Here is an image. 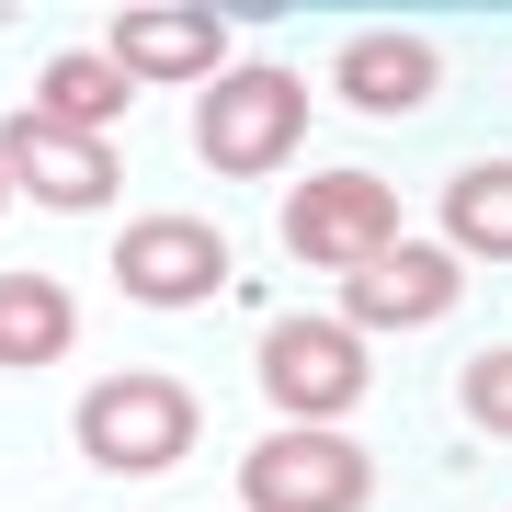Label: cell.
Segmentation results:
<instances>
[{
    "label": "cell",
    "instance_id": "10",
    "mask_svg": "<svg viewBox=\"0 0 512 512\" xmlns=\"http://www.w3.org/2000/svg\"><path fill=\"white\" fill-rule=\"evenodd\" d=\"M433 80H444V57H433V35H410V23H365V35H342V57H330V92L353 114H387V126L433 103Z\"/></svg>",
    "mask_w": 512,
    "mask_h": 512
},
{
    "label": "cell",
    "instance_id": "2",
    "mask_svg": "<svg viewBox=\"0 0 512 512\" xmlns=\"http://www.w3.org/2000/svg\"><path fill=\"white\" fill-rule=\"evenodd\" d=\"M80 456H92L103 478H160V467H183L194 456V433H205V410H194V387L183 376H160V365H126V376H103V387H80Z\"/></svg>",
    "mask_w": 512,
    "mask_h": 512
},
{
    "label": "cell",
    "instance_id": "13",
    "mask_svg": "<svg viewBox=\"0 0 512 512\" xmlns=\"http://www.w3.org/2000/svg\"><path fill=\"white\" fill-rule=\"evenodd\" d=\"M444 251L456 262H512V160H467L444 183Z\"/></svg>",
    "mask_w": 512,
    "mask_h": 512
},
{
    "label": "cell",
    "instance_id": "9",
    "mask_svg": "<svg viewBox=\"0 0 512 512\" xmlns=\"http://www.w3.org/2000/svg\"><path fill=\"white\" fill-rule=\"evenodd\" d=\"M103 57L126 80H217L228 69V12L217 0H126L103 23Z\"/></svg>",
    "mask_w": 512,
    "mask_h": 512
},
{
    "label": "cell",
    "instance_id": "5",
    "mask_svg": "<svg viewBox=\"0 0 512 512\" xmlns=\"http://www.w3.org/2000/svg\"><path fill=\"white\" fill-rule=\"evenodd\" d=\"M285 251L308 274H365L376 251H399V194L376 171H308L285 194Z\"/></svg>",
    "mask_w": 512,
    "mask_h": 512
},
{
    "label": "cell",
    "instance_id": "4",
    "mask_svg": "<svg viewBox=\"0 0 512 512\" xmlns=\"http://www.w3.org/2000/svg\"><path fill=\"white\" fill-rule=\"evenodd\" d=\"M365 501H376V456L353 433L274 421V433L239 456V512H365Z\"/></svg>",
    "mask_w": 512,
    "mask_h": 512
},
{
    "label": "cell",
    "instance_id": "7",
    "mask_svg": "<svg viewBox=\"0 0 512 512\" xmlns=\"http://www.w3.org/2000/svg\"><path fill=\"white\" fill-rule=\"evenodd\" d=\"M114 285L137 296V308H205V296L228 285V228L217 217H126L114 239Z\"/></svg>",
    "mask_w": 512,
    "mask_h": 512
},
{
    "label": "cell",
    "instance_id": "3",
    "mask_svg": "<svg viewBox=\"0 0 512 512\" xmlns=\"http://www.w3.org/2000/svg\"><path fill=\"white\" fill-rule=\"evenodd\" d=\"M251 376L262 399H274V421H308V433H342V410L365 399V342H353L330 308H296L251 342Z\"/></svg>",
    "mask_w": 512,
    "mask_h": 512
},
{
    "label": "cell",
    "instance_id": "6",
    "mask_svg": "<svg viewBox=\"0 0 512 512\" xmlns=\"http://www.w3.org/2000/svg\"><path fill=\"white\" fill-rule=\"evenodd\" d=\"M0 183H12V205L92 217V205L126 194V160H114V137H69V126H46V114H12V126H0Z\"/></svg>",
    "mask_w": 512,
    "mask_h": 512
},
{
    "label": "cell",
    "instance_id": "15",
    "mask_svg": "<svg viewBox=\"0 0 512 512\" xmlns=\"http://www.w3.org/2000/svg\"><path fill=\"white\" fill-rule=\"evenodd\" d=\"M0 217H12V183H0Z\"/></svg>",
    "mask_w": 512,
    "mask_h": 512
},
{
    "label": "cell",
    "instance_id": "14",
    "mask_svg": "<svg viewBox=\"0 0 512 512\" xmlns=\"http://www.w3.org/2000/svg\"><path fill=\"white\" fill-rule=\"evenodd\" d=\"M456 410H467V421H478L490 444H512V342L467 353V376H456Z\"/></svg>",
    "mask_w": 512,
    "mask_h": 512
},
{
    "label": "cell",
    "instance_id": "12",
    "mask_svg": "<svg viewBox=\"0 0 512 512\" xmlns=\"http://www.w3.org/2000/svg\"><path fill=\"white\" fill-rule=\"evenodd\" d=\"M137 103V80L114 69L103 46H69V57H46V80H35V103L23 114H46V126H69V137H114V114Z\"/></svg>",
    "mask_w": 512,
    "mask_h": 512
},
{
    "label": "cell",
    "instance_id": "11",
    "mask_svg": "<svg viewBox=\"0 0 512 512\" xmlns=\"http://www.w3.org/2000/svg\"><path fill=\"white\" fill-rule=\"evenodd\" d=\"M80 342V296L57 274H0V376H35Z\"/></svg>",
    "mask_w": 512,
    "mask_h": 512
},
{
    "label": "cell",
    "instance_id": "8",
    "mask_svg": "<svg viewBox=\"0 0 512 512\" xmlns=\"http://www.w3.org/2000/svg\"><path fill=\"white\" fill-rule=\"evenodd\" d=\"M467 296V262L444 251V239H399V251H376L365 274H342V319L353 342H365V330H433L444 308H456Z\"/></svg>",
    "mask_w": 512,
    "mask_h": 512
},
{
    "label": "cell",
    "instance_id": "1",
    "mask_svg": "<svg viewBox=\"0 0 512 512\" xmlns=\"http://www.w3.org/2000/svg\"><path fill=\"white\" fill-rule=\"evenodd\" d=\"M296 137H308V80H296V69L228 57V69L194 92V160L217 171V183H262V171H285Z\"/></svg>",
    "mask_w": 512,
    "mask_h": 512
}]
</instances>
